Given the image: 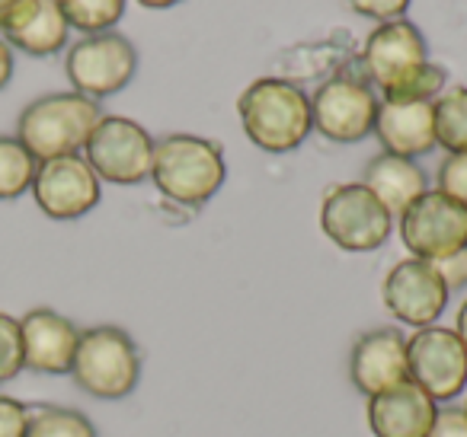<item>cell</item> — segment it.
Returning a JSON list of instances; mask_svg holds the SVG:
<instances>
[{
	"mask_svg": "<svg viewBox=\"0 0 467 437\" xmlns=\"http://www.w3.org/2000/svg\"><path fill=\"white\" fill-rule=\"evenodd\" d=\"M237 116L250 141L266 154H288L314 131L311 97L282 77L254 80L237 99Z\"/></svg>",
	"mask_w": 467,
	"mask_h": 437,
	"instance_id": "1",
	"label": "cell"
},
{
	"mask_svg": "<svg viewBox=\"0 0 467 437\" xmlns=\"http://www.w3.org/2000/svg\"><path fill=\"white\" fill-rule=\"evenodd\" d=\"M103 112L99 103L80 93H48L29 103L16 118V137L39 163L80 154Z\"/></svg>",
	"mask_w": 467,
	"mask_h": 437,
	"instance_id": "2",
	"label": "cell"
},
{
	"mask_svg": "<svg viewBox=\"0 0 467 437\" xmlns=\"http://www.w3.org/2000/svg\"><path fill=\"white\" fill-rule=\"evenodd\" d=\"M224 154L214 141L195 135H170L154 144L150 179L157 192L180 205H205L224 186Z\"/></svg>",
	"mask_w": 467,
	"mask_h": 437,
	"instance_id": "3",
	"label": "cell"
},
{
	"mask_svg": "<svg viewBox=\"0 0 467 437\" xmlns=\"http://www.w3.org/2000/svg\"><path fill=\"white\" fill-rule=\"evenodd\" d=\"M71 377L87 396L125 399L141 380V351L119 326H93L80 332Z\"/></svg>",
	"mask_w": 467,
	"mask_h": 437,
	"instance_id": "4",
	"label": "cell"
},
{
	"mask_svg": "<svg viewBox=\"0 0 467 437\" xmlns=\"http://www.w3.org/2000/svg\"><path fill=\"white\" fill-rule=\"evenodd\" d=\"M320 227L339 249L371 252L388 243L394 218L362 182H346V186H333L324 195Z\"/></svg>",
	"mask_w": 467,
	"mask_h": 437,
	"instance_id": "5",
	"label": "cell"
},
{
	"mask_svg": "<svg viewBox=\"0 0 467 437\" xmlns=\"http://www.w3.org/2000/svg\"><path fill=\"white\" fill-rule=\"evenodd\" d=\"M154 137L125 116H103L87 141L84 160L93 173L112 186H138L150 176Z\"/></svg>",
	"mask_w": 467,
	"mask_h": 437,
	"instance_id": "6",
	"label": "cell"
},
{
	"mask_svg": "<svg viewBox=\"0 0 467 437\" xmlns=\"http://www.w3.org/2000/svg\"><path fill=\"white\" fill-rule=\"evenodd\" d=\"M65 71L67 80L74 84V93L90 99H106L131 84L138 71V52L119 33L84 36L67 52Z\"/></svg>",
	"mask_w": 467,
	"mask_h": 437,
	"instance_id": "7",
	"label": "cell"
},
{
	"mask_svg": "<svg viewBox=\"0 0 467 437\" xmlns=\"http://www.w3.org/2000/svg\"><path fill=\"white\" fill-rule=\"evenodd\" d=\"M400 239L413 259L439 262L467 246V208L445 192H426L400 214Z\"/></svg>",
	"mask_w": 467,
	"mask_h": 437,
	"instance_id": "8",
	"label": "cell"
},
{
	"mask_svg": "<svg viewBox=\"0 0 467 437\" xmlns=\"http://www.w3.org/2000/svg\"><path fill=\"white\" fill-rule=\"evenodd\" d=\"M410 380L435 402H451L467 390V348L454 329L426 326L407 339Z\"/></svg>",
	"mask_w": 467,
	"mask_h": 437,
	"instance_id": "9",
	"label": "cell"
},
{
	"mask_svg": "<svg viewBox=\"0 0 467 437\" xmlns=\"http://www.w3.org/2000/svg\"><path fill=\"white\" fill-rule=\"evenodd\" d=\"M378 97L371 86L349 74L327 80L311 97V122L317 135L337 144H356L375 131Z\"/></svg>",
	"mask_w": 467,
	"mask_h": 437,
	"instance_id": "10",
	"label": "cell"
},
{
	"mask_svg": "<svg viewBox=\"0 0 467 437\" xmlns=\"http://www.w3.org/2000/svg\"><path fill=\"white\" fill-rule=\"evenodd\" d=\"M99 176L80 154L39 163L33 179V198L52 220H78L99 205Z\"/></svg>",
	"mask_w": 467,
	"mask_h": 437,
	"instance_id": "11",
	"label": "cell"
},
{
	"mask_svg": "<svg viewBox=\"0 0 467 437\" xmlns=\"http://www.w3.org/2000/svg\"><path fill=\"white\" fill-rule=\"evenodd\" d=\"M381 297L384 307L400 322H407L413 329H426L435 326V320L445 313L448 288L432 262L410 256L388 271Z\"/></svg>",
	"mask_w": 467,
	"mask_h": 437,
	"instance_id": "12",
	"label": "cell"
},
{
	"mask_svg": "<svg viewBox=\"0 0 467 437\" xmlns=\"http://www.w3.org/2000/svg\"><path fill=\"white\" fill-rule=\"evenodd\" d=\"M426 61V39L410 20L381 23L375 33H368L362 48V71L381 93L400 84Z\"/></svg>",
	"mask_w": 467,
	"mask_h": 437,
	"instance_id": "13",
	"label": "cell"
},
{
	"mask_svg": "<svg viewBox=\"0 0 467 437\" xmlns=\"http://www.w3.org/2000/svg\"><path fill=\"white\" fill-rule=\"evenodd\" d=\"M349 380L365 399L410 380L407 335L397 329H371L358 335L349 354Z\"/></svg>",
	"mask_w": 467,
	"mask_h": 437,
	"instance_id": "14",
	"label": "cell"
},
{
	"mask_svg": "<svg viewBox=\"0 0 467 437\" xmlns=\"http://www.w3.org/2000/svg\"><path fill=\"white\" fill-rule=\"evenodd\" d=\"M23 329V364L36 373H71L74 354H78L80 329L67 316L48 307L29 310L20 320Z\"/></svg>",
	"mask_w": 467,
	"mask_h": 437,
	"instance_id": "15",
	"label": "cell"
},
{
	"mask_svg": "<svg viewBox=\"0 0 467 437\" xmlns=\"http://www.w3.org/2000/svg\"><path fill=\"white\" fill-rule=\"evenodd\" d=\"M67 26L61 0H16L0 16V39L33 58H48L67 46Z\"/></svg>",
	"mask_w": 467,
	"mask_h": 437,
	"instance_id": "16",
	"label": "cell"
},
{
	"mask_svg": "<svg viewBox=\"0 0 467 437\" xmlns=\"http://www.w3.org/2000/svg\"><path fill=\"white\" fill-rule=\"evenodd\" d=\"M439 402L413 380L368 396V428L375 437H429Z\"/></svg>",
	"mask_w": 467,
	"mask_h": 437,
	"instance_id": "17",
	"label": "cell"
},
{
	"mask_svg": "<svg viewBox=\"0 0 467 437\" xmlns=\"http://www.w3.org/2000/svg\"><path fill=\"white\" fill-rule=\"evenodd\" d=\"M375 135L381 141L384 154L394 157H426L435 144V116L432 103H378Z\"/></svg>",
	"mask_w": 467,
	"mask_h": 437,
	"instance_id": "18",
	"label": "cell"
},
{
	"mask_svg": "<svg viewBox=\"0 0 467 437\" xmlns=\"http://www.w3.org/2000/svg\"><path fill=\"white\" fill-rule=\"evenodd\" d=\"M362 186L381 201L390 211V218H400L410 205H413L420 195L429 192L426 173L416 167L407 157H394V154H378L368 160L362 176Z\"/></svg>",
	"mask_w": 467,
	"mask_h": 437,
	"instance_id": "19",
	"label": "cell"
},
{
	"mask_svg": "<svg viewBox=\"0 0 467 437\" xmlns=\"http://www.w3.org/2000/svg\"><path fill=\"white\" fill-rule=\"evenodd\" d=\"M435 144L448 154H467V86H451L432 103Z\"/></svg>",
	"mask_w": 467,
	"mask_h": 437,
	"instance_id": "20",
	"label": "cell"
},
{
	"mask_svg": "<svg viewBox=\"0 0 467 437\" xmlns=\"http://www.w3.org/2000/svg\"><path fill=\"white\" fill-rule=\"evenodd\" d=\"M39 160L20 144V137L0 135V201H14L33 188Z\"/></svg>",
	"mask_w": 467,
	"mask_h": 437,
	"instance_id": "21",
	"label": "cell"
},
{
	"mask_svg": "<svg viewBox=\"0 0 467 437\" xmlns=\"http://www.w3.org/2000/svg\"><path fill=\"white\" fill-rule=\"evenodd\" d=\"M26 437H97V428H93L90 418L78 409L39 405V409H29Z\"/></svg>",
	"mask_w": 467,
	"mask_h": 437,
	"instance_id": "22",
	"label": "cell"
},
{
	"mask_svg": "<svg viewBox=\"0 0 467 437\" xmlns=\"http://www.w3.org/2000/svg\"><path fill=\"white\" fill-rule=\"evenodd\" d=\"M67 26L87 36L109 33L125 14V0H61Z\"/></svg>",
	"mask_w": 467,
	"mask_h": 437,
	"instance_id": "23",
	"label": "cell"
},
{
	"mask_svg": "<svg viewBox=\"0 0 467 437\" xmlns=\"http://www.w3.org/2000/svg\"><path fill=\"white\" fill-rule=\"evenodd\" d=\"M445 80H448L445 67L426 61V65L416 67L413 74H407L400 84L388 86L384 99H388V103H435V99L445 93Z\"/></svg>",
	"mask_w": 467,
	"mask_h": 437,
	"instance_id": "24",
	"label": "cell"
},
{
	"mask_svg": "<svg viewBox=\"0 0 467 437\" xmlns=\"http://www.w3.org/2000/svg\"><path fill=\"white\" fill-rule=\"evenodd\" d=\"M23 329L20 320L0 313V383H10L23 371Z\"/></svg>",
	"mask_w": 467,
	"mask_h": 437,
	"instance_id": "25",
	"label": "cell"
},
{
	"mask_svg": "<svg viewBox=\"0 0 467 437\" xmlns=\"http://www.w3.org/2000/svg\"><path fill=\"white\" fill-rule=\"evenodd\" d=\"M435 179H439V192L467 208V154H448L439 163Z\"/></svg>",
	"mask_w": 467,
	"mask_h": 437,
	"instance_id": "26",
	"label": "cell"
},
{
	"mask_svg": "<svg viewBox=\"0 0 467 437\" xmlns=\"http://www.w3.org/2000/svg\"><path fill=\"white\" fill-rule=\"evenodd\" d=\"M29 405L14 396H0V437H26Z\"/></svg>",
	"mask_w": 467,
	"mask_h": 437,
	"instance_id": "27",
	"label": "cell"
},
{
	"mask_svg": "<svg viewBox=\"0 0 467 437\" xmlns=\"http://www.w3.org/2000/svg\"><path fill=\"white\" fill-rule=\"evenodd\" d=\"M356 14L362 16H371V20H381V23H394V20H403L407 14L410 0H346Z\"/></svg>",
	"mask_w": 467,
	"mask_h": 437,
	"instance_id": "28",
	"label": "cell"
},
{
	"mask_svg": "<svg viewBox=\"0 0 467 437\" xmlns=\"http://www.w3.org/2000/svg\"><path fill=\"white\" fill-rule=\"evenodd\" d=\"M432 265H435V271L441 275V281H445L448 294H451V290L467 288V246L454 252V256H445V259H439V262H432Z\"/></svg>",
	"mask_w": 467,
	"mask_h": 437,
	"instance_id": "29",
	"label": "cell"
},
{
	"mask_svg": "<svg viewBox=\"0 0 467 437\" xmlns=\"http://www.w3.org/2000/svg\"><path fill=\"white\" fill-rule=\"evenodd\" d=\"M429 437H467V412L458 409V405L439 409Z\"/></svg>",
	"mask_w": 467,
	"mask_h": 437,
	"instance_id": "30",
	"label": "cell"
},
{
	"mask_svg": "<svg viewBox=\"0 0 467 437\" xmlns=\"http://www.w3.org/2000/svg\"><path fill=\"white\" fill-rule=\"evenodd\" d=\"M10 77H14V52H10L7 42L0 39V90L10 84Z\"/></svg>",
	"mask_w": 467,
	"mask_h": 437,
	"instance_id": "31",
	"label": "cell"
},
{
	"mask_svg": "<svg viewBox=\"0 0 467 437\" xmlns=\"http://www.w3.org/2000/svg\"><path fill=\"white\" fill-rule=\"evenodd\" d=\"M454 332H458V339L464 341V348H467V300L461 303V310H458V320H454Z\"/></svg>",
	"mask_w": 467,
	"mask_h": 437,
	"instance_id": "32",
	"label": "cell"
},
{
	"mask_svg": "<svg viewBox=\"0 0 467 437\" xmlns=\"http://www.w3.org/2000/svg\"><path fill=\"white\" fill-rule=\"evenodd\" d=\"M141 7H150V10H163V7H173V4H180V0H138Z\"/></svg>",
	"mask_w": 467,
	"mask_h": 437,
	"instance_id": "33",
	"label": "cell"
},
{
	"mask_svg": "<svg viewBox=\"0 0 467 437\" xmlns=\"http://www.w3.org/2000/svg\"><path fill=\"white\" fill-rule=\"evenodd\" d=\"M14 4H16V0H0V16L7 14V10H10V7H14Z\"/></svg>",
	"mask_w": 467,
	"mask_h": 437,
	"instance_id": "34",
	"label": "cell"
},
{
	"mask_svg": "<svg viewBox=\"0 0 467 437\" xmlns=\"http://www.w3.org/2000/svg\"><path fill=\"white\" fill-rule=\"evenodd\" d=\"M464 412H467V405H464Z\"/></svg>",
	"mask_w": 467,
	"mask_h": 437,
	"instance_id": "35",
	"label": "cell"
}]
</instances>
